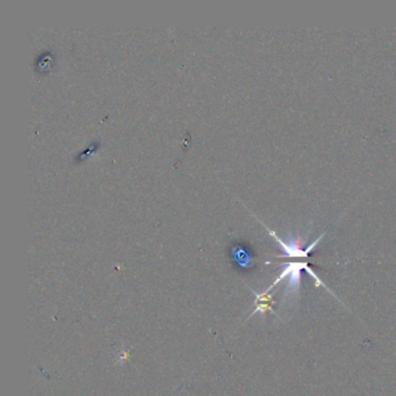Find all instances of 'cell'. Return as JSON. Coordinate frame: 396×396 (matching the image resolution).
<instances>
[{"mask_svg": "<svg viewBox=\"0 0 396 396\" xmlns=\"http://www.w3.org/2000/svg\"><path fill=\"white\" fill-rule=\"evenodd\" d=\"M302 270H306V271L308 272V275L312 277L314 280H315V285L317 287L323 286L324 288H327V286L322 283V280H320V278L315 275V272L310 269V266L307 264V262H287V264H285L283 272L280 273V276L278 277V279L275 281V283H273V285H271V286L268 288V291L266 292L269 293V292L271 291L273 287H276L281 280H284L285 278H288L287 293H291V294L297 293V292L300 290V284H301V271Z\"/></svg>", "mask_w": 396, "mask_h": 396, "instance_id": "6da1fadb", "label": "cell"}, {"mask_svg": "<svg viewBox=\"0 0 396 396\" xmlns=\"http://www.w3.org/2000/svg\"><path fill=\"white\" fill-rule=\"evenodd\" d=\"M269 232H270V235L275 237L278 244L280 245L281 250H283V252L285 254L284 257H291V258H307L309 256V253L312 252L314 249H315V246L317 245L318 242H320V240L323 238V236L325 235V234L321 235L320 237H318L316 240H314L310 245L307 246L306 249H303L302 245H301V239L300 238H292L291 237L288 240H283L281 238L278 237L275 231L270 230L269 229Z\"/></svg>", "mask_w": 396, "mask_h": 396, "instance_id": "7a4b0ae2", "label": "cell"}, {"mask_svg": "<svg viewBox=\"0 0 396 396\" xmlns=\"http://www.w3.org/2000/svg\"><path fill=\"white\" fill-rule=\"evenodd\" d=\"M231 257L239 269L249 270L253 266V257L243 245H235L231 250Z\"/></svg>", "mask_w": 396, "mask_h": 396, "instance_id": "3957f363", "label": "cell"}, {"mask_svg": "<svg viewBox=\"0 0 396 396\" xmlns=\"http://www.w3.org/2000/svg\"><path fill=\"white\" fill-rule=\"evenodd\" d=\"M256 298H257V308L254 310V313H265L266 310H272V298L271 295H270L268 292H264L262 294H256Z\"/></svg>", "mask_w": 396, "mask_h": 396, "instance_id": "277c9868", "label": "cell"}, {"mask_svg": "<svg viewBox=\"0 0 396 396\" xmlns=\"http://www.w3.org/2000/svg\"><path fill=\"white\" fill-rule=\"evenodd\" d=\"M95 146H98V143H94V144H92V148H94ZM91 150H92V149H91ZM91 150H87V151H85V153H83V154H81V156H80V157H85V156H87V155H88V154H90V153H91Z\"/></svg>", "mask_w": 396, "mask_h": 396, "instance_id": "5b68a950", "label": "cell"}]
</instances>
